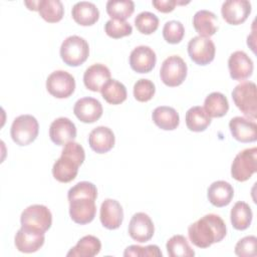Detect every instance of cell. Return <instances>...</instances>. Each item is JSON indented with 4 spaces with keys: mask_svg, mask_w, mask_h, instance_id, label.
<instances>
[{
    "mask_svg": "<svg viewBox=\"0 0 257 257\" xmlns=\"http://www.w3.org/2000/svg\"><path fill=\"white\" fill-rule=\"evenodd\" d=\"M223 19L231 25H239L246 21L251 13V3L247 0H227L222 4Z\"/></svg>",
    "mask_w": 257,
    "mask_h": 257,
    "instance_id": "14",
    "label": "cell"
},
{
    "mask_svg": "<svg viewBox=\"0 0 257 257\" xmlns=\"http://www.w3.org/2000/svg\"><path fill=\"white\" fill-rule=\"evenodd\" d=\"M85 159L83 148L75 143L70 142L64 145L61 156L57 159L52 167L54 179L60 183H69L75 179L78 168Z\"/></svg>",
    "mask_w": 257,
    "mask_h": 257,
    "instance_id": "3",
    "label": "cell"
},
{
    "mask_svg": "<svg viewBox=\"0 0 257 257\" xmlns=\"http://www.w3.org/2000/svg\"><path fill=\"white\" fill-rule=\"evenodd\" d=\"M97 189L90 182H79L68 190L69 215L71 220L79 225L90 223L96 213L95 200Z\"/></svg>",
    "mask_w": 257,
    "mask_h": 257,
    "instance_id": "1",
    "label": "cell"
},
{
    "mask_svg": "<svg viewBox=\"0 0 257 257\" xmlns=\"http://www.w3.org/2000/svg\"><path fill=\"white\" fill-rule=\"evenodd\" d=\"M37 11L45 21L56 23L62 19L64 7L59 0H39Z\"/></svg>",
    "mask_w": 257,
    "mask_h": 257,
    "instance_id": "31",
    "label": "cell"
},
{
    "mask_svg": "<svg viewBox=\"0 0 257 257\" xmlns=\"http://www.w3.org/2000/svg\"><path fill=\"white\" fill-rule=\"evenodd\" d=\"M228 68L234 80H244L252 75L254 65L252 59L244 51L237 50L230 55Z\"/></svg>",
    "mask_w": 257,
    "mask_h": 257,
    "instance_id": "17",
    "label": "cell"
},
{
    "mask_svg": "<svg viewBox=\"0 0 257 257\" xmlns=\"http://www.w3.org/2000/svg\"><path fill=\"white\" fill-rule=\"evenodd\" d=\"M157 56L155 51L147 45H140L130 54V65L138 73H148L155 67Z\"/></svg>",
    "mask_w": 257,
    "mask_h": 257,
    "instance_id": "15",
    "label": "cell"
},
{
    "mask_svg": "<svg viewBox=\"0 0 257 257\" xmlns=\"http://www.w3.org/2000/svg\"><path fill=\"white\" fill-rule=\"evenodd\" d=\"M215 44L208 37L195 36L188 43L190 58L198 65H207L214 60Z\"/></svg>",
    "mask_w": 257,
    "mask_h": 257,
    "instance_id": "11",
    "label": "cell"
},
{
    "mask_svg": "<svg viewBox=\"0 0 257 257\" xmlns=\"http://www.w3.org/2000/svg\"><path fill=\"white\" fill-rule=\"evenodd\" d=\"M105 8L111 19L125 20L134 13L135 3L132 0H108Z\"/></svg>",
    "mask_w": 257,
    "mask_h": 257,
    "instance_id": "33",
    "label": "cell"
},
{
    "mask_svg": "<svg viewBox=\"0 0 257 257\" xmlns=\"http://www.w3.org/2000/svg\"><path fill=\"white\" fill-rule=\"evenodd\" d=\"M153 6L163 13H169L173 11L178 4L176 0H153Z\"/></svg>",
    "mask_w": 257,
    "mask_h": 257,
    "instance_id": "41",
    "label": "cell"
},
{
    "mask_svg": "<svg viewBox=\"0 0 257 257\" xmlns=\"http://www.w3.org/2000/svg\"><path fill=\"white\" fill-rule=\"evenodd\" d=\"M135 25L142 34H152L159 27V18L156 14L144 11L139 13L135 18Z\"/></svg>",
    "mask_w": 257,
    "mask_h": 257,
    "instance_id": "35",
    "label": "cell"
},
{
    "mask_svg": "<svg viewBox=\"0 0 257 257\" xmlns=\"http://www.w3.org/2000/svg\"><path fill=\"white\" fill-rule=\"evenodd\" d=\"M166 248L170 257H192L195 255L194 250L183 235H174L171 237L166 244Z\"/></svg>",
    "mask_w": 257,
    "mask_h": 257,
    "instance_id": "34",
    "label": "cell"
},
{
    "mask_svg": "<svg viewBox=\"0 0 257 257\" xmlns=\"http://www.w3.org/2000/svg\"><path fill=\"white\" fill-rule=\"evenodd\" d=\"M232 98L236 106L252 120L257 117L256 84L252 81H243L235 86Z\"/></svg>",
    "mask_w": 257,
    "mask_h": 257,
    "instance_id": "5",
    "label": "cell"
},
{
    "mask_svg": "<svg viewBox=\"0 0 257 257\" xmlns=\"http://www.w3.org/2000/svg\"><path fill=\"white\" fill-rule=\"evenodd\" d=\"M20 223L21 226L46 232L51 227L52 214L46 206L34 204L24 209L21 213Z\"/></svg>",
    "mask_w": 257,
    "mask_h": 257,
    "instance_id": "9",
    "label": "cell"
},
{
    "mask_svg": "<svg viewBox=\"0 0 257 257\" xmlns=\"http://www.w3.org/2000/svg\"><path fill=\"white\" fill-rule=\"evenodd\" d=\"M226 233L225 222L216 214H207L188 228L190 241L199 248H208L214 243L221 242Z\"/></svg>",
    "mask_w": 257,
    "mask_h": 257,
    "instance_id": "2",
    "label": "cell"
},
{
    "mask_svg": "<svg viewBox=\"0 0 257 257\" xmlns=\"http://www.w3.org/2000/svg\"><path fill=\"white\" fill-rule=\"evenodd\" d=\"M38 121L31 114L17 116L14 118L10 128L11 138L18 146H27L34 142L38 136Z\"/></svg>",
    "mask_w": 257,
    "mask_h": 257,
    "instance_id": "6",
    "label": "cell"
},
{
    "mask_svg": "<svg viewBox=\"0 0 257 257\" xmlns=\"http://www.w3.org/2000/svg\"><path fill=\"white\" fill-rule=\"evenodd\" d=\"M44 233L38 229L21 226L14 238L16 249L22 253L38 251L44 244Z\"/></svg>",
    "mask_w": 257,
    "mask_h": 257,
    "instance_id": "12",
    "label": "cell"
},
{
    "mask_svg": "<svg viewBox=\"0 0 257 257\" xmlns=\"http://www.w3.org/2000/svg\"><path fill=\"white\" fill-rule=\"evenodd\" d=\"M110 79V71L101 63L90 65L83 74V83L91 91H100L102 86Z\"/></svg>",
    "mask_w": 257,
    "mask_h": 257,
    "instance_id": "22",
    "label": "cell"
},
{
    "mask_svg": "<svg viewBox=\"0 0 257 257\" xmlns=\"http://www.w3.org/2000/svg\"><path fill=\"white\" fill-rule=\"evenodd\" d=\"M101 243L98 238L92 235H86L78 240L76 245L68 252V257H93L100 252Z\"/></svg>",
    "mask_w": 257,
    "mask_h": 257,
    "instance_id": "27",
    "label": "cell"
},
{
    "mask_svg": "<svg viewBox=\"0 0 257 257\" xmlns=\"http://www.w3.org/2000/svg\"><path fill=\"white\" fill-rule=\"evenodd\" d=\"M204 109L210 117H222L229 110L228 99L221 92H212L205 98Z\"/></svg>",
    "mask_w": 257,
    "mask_h": 257,
    "instance_id": "28",
    "label": "cell"
},
{
    "mask_svg": "<svg viewBox=\"0 0 257 257\" xmlns=\"http://www.w3.org/2000/svg\"><path fill=\"white\" fill-rule=\"evenodd\" d=\"M152 118L155 124L164 131H173L180 123V116L177 110L167 105L156 107L152 113Z\"/></svg>",
    "mask_w": 257,
    "mask_h": 257,
    "instance_id": "26",
    "label": "cell"
},
{
    "mask_svg": "<svg viewBox=\"0 0 257 257\" xmlns=\"http://www.w3.org/2000/svg\"><path fill=\"white\" fill-rule=\"evenodd\" d=\"M217 16L209 10H199L193 16V25L199 36L210 37L218 30Z\"/></svg>",
    "mask_w": 257,
    "mask_h": 257,
    "instance_id": "25",
    "label": "cell"
},
{
    "mask_svg": "<svg viewBox=\"0 0 257 257\" xmlns=\"http://www.w3.org/2000/svg\"><path fill=\"white\" fill-rule=\"evenodd\" d=\"M89 55L87 41L77 35H71L64 39L60 46V57L69 66H78L86 61Z\"/></svg>",
    "mask_w": 257,
    "mask_h": 257,
    "instance_id": "4",
    "label": "cell"
},
{
    "mask_svg": "<svg viewBox=\"0 0 257 257\" xmlns=\"http://www.w3.org/2000/svg\"><path fill=\"white\" fill-rule=\"evenodd\" d=\"M75 116L82 122L91 123L102 115V105L96 98L82 97L78 99L73 107Z\"/></svg>",
    "mask_w": 257,
    "mask_h": 257,
    "instance_id": "19",
    "label": "cell"
},
{
    "mask_svg": "<svg viewBox=\"0 0 257 257\" xmlns=\"http://www.w3.org/2000/svg\"><path fill=\"white\" fill-rule=\"evenodd\" d=\"M257 238L253 235L240 239L235 246V254L240 257H255Z\"/></svg>",
    "mask_w": 257,
    "mask_h": 257,
    "instance_id": "39",
    "label": "cell"
},
{
    "mask_svg": "<svg viewBox=\"0 0 257 257\" xmlns=\"http://www.w3.org/2000/svg\"><path fill=\"white\" fill-rule=\"evenodd\" d=\"M156 92V86L150 79L141 78L134 85V96L138 101L146 102L153 98Z\"/></svg>",
    "mask_w": 257,
    "mask_h": 257,
    "instance_id": "38",
    "label": "cell"
},
{
    "mask_svg": "<svg viewBox=\"0 0 257 257\" xmlns=\"http://www.w3.org/2000/svg\"><path fill=\"white\" fill-rule=\"evenodd\" d=\"M188 67L179 55H171L166 58L160 69L161 80L170 87H175L184 82L187 77Z\"/></svg>",
    "mask_w": 257,
    "mask_h": 257,
    "instance_id": "8",
    "label": "cell"
},
{
    "mask_svg": "<svg viewBox=\"0 0 257 257\" xmlns=\"http://www.w3.org/2000/svg\"><path fill=\"white\" fill-rule=\"evenodd\" d=\"M46 89L56 98L69 97L75 89L74 77L65 70H55L46 79Z\"/></svg>",
    "mask_w": 257,
    "mask_h": 257,
    "instance_id": "10",
    "label": "cell"
},
{
    "mask_svg": "<svg viewBox=\"0 0 257 257\" xmlns=\"http://www.w3.org/2000/svg\"><path fill=\"white\" fill-rule=\"evenodd\" d=\"M186 125L192 132H203L211 123V117L207 114L204 107L196 105L189 108L186 112Z\"/></svg>",
    "mask_w": 257,
    "mask_h": 257,
    "instance_id": "30",
    "label": "cell"
},
{
    "mask_svg": "<svg viewBox=\"0 0 257 257\" xmlns=\"http://www.w3.org/2000/svg\"><path fill=\"white\" fill-rule=\"evenodd\" d=\"M257 171V148H249L236 155L231 166V175L238 182L249 180Z\"/></svg>",
    "mask_w": 257,
    "mask_h": 257,
    "instance_id": "7",
    "label": "cell"
},
{
    "mask_svg": "<svg viewBox=\"0 0 257 257\" xmlns=\"http://www.w3.org/2000/svg\"><path fill=\"white\" fill-rule=\"evenodd\" d=\"M99 219L103 227L108 230L117 229L123 220L121 205L113 199H105L100 206Z\"/></svg>",
    "mask_w": 257,
    "mask_h": 257,
    "instance_id": "20",
    "label": "cell"
},
{
    "mask_svg": "<svg viewBox=\"0 0 257 257\" xmlns=\"http://www.w3.org/2000/svg\"><path fill=\"white\" fill-rule=\"evenodd\" d=\"M104 31L109 37L118 39L123 36L131 35L133 32V27L125 20L109 19L104 25Z\"/></svg>",
    "mask_w": 257,
    "mask_h": 257,
    "instance_id": "36",
    "label": "cell"
},
{
    "mask_svg": "<svg viewBox=\"0 0 257 257\" xmlns=\"http://www.w3.org/2000/svg\"><path fill=\"white\" fill-rule=\"evenodd\" d=\"M103 99L110 104H119L126 99V88L125 86L115 80L109 79L100 89Z\"/></svg>",
    "mask_w": 257,
    "mask_h": 257,
    "instance_id": "32",
    "label": "cell"
},
{
    "mask_svg": "<svg viewBox=\"0 0 257 257\" xmlns=\"http://www.w3.org/2000/svg\"><path fill=\"white\" fill-rule=\"evenodd\" d=\"M71 15L77 24L81 26H90L98 20L99 11L93 3L80 1L73 5Z\"/></svg>",
    "mask_w": 257,
    "mask_h": 257,
    "instance_id": "24",
    "label": "cell"
},
{
    "mask_svg": "<svg viewBox=\"0 0 257 257\" xmlns=\"http://www.w3.org/2000/svg\"><path fill=\"white\" fill-rule=\"evenodd\" d=\"M24 4L28 7L29 10H33V11H37L38 10V4L39 1H25Z\"/></svg>",
    "mask_w": 257,
    "mask_h": 257,
    "instance_id": "42",
    "label": "cell"
},
{
    "mask_svg": "<svg viewBox=\"0 0 257 257\" xmlns=\"http://www.w3.org/2000/svg\"><path fill=\"white\" fill-rule=\"evenodd\" d=\"M49 137L55 145L64 146L76 138V126L69 118L58 117L50 124Z\"/></svg>",
    "mask_w": 257,
    "mask_h": 257,
    "instance_id": "16",
    "label": "cell"
},
{
    "mask_svg": "<svg viewBox=\"0 0 257 257\" xmlns=\"http://www.w3.org/2000/svg\"><path fill=\"white\" fill-rule=\"evenodd\" d=\"M185 35V28L182 22L171 20L165 23L163 27V37L170 44H177L182 41Z\"/></svg>",
    "mask_w": 257,
    "mask_h": 257,
    "instance_id": "37",
    "label": "cell"
},
{
    "mask_svg": "<svg viewBox=\"0 0 257 257\" xmlns=\"http://www.w3.org/2000/svg\"><path fill=\"white\" fill-rule=\"evenodd\" d=\"M210 203L218 208L230 204L234 197V189L228 182L216 181L210 185L207 193Z\"/></svg>",
    "mask_w": 257,
    "mask_h": 257,
    "instance_id": "23",
    "label": "cell"
},
{
    "mask_svg": "<svg viewBox=\"0 0 257 257\" xmlns=\"http://www.w3.org/2000/svg\"><path fill=\"white\" fill-rule=\"evenodd\" d=\"M229 128L233 138L238 142L253 143L257 140V124L252 119L235 116L230 119Z\"/></svg>",
    "mask_w": 257,
    "mask_h": 257,
    "instance_id": "18",
    "label": "cell"
},
{
    "mask_svg": "<svg viewBox=\"0 0 257 257\" xmlns=\"http://www.w3.org/2000/svg\"><path fill=\"white\" fill-rule=\"evenodd\" d=\"M252 210L250 206L245 202L239 201L235 203V205L231 209L230 219L232 226L236 230H246L252 222Z\"/></svg>",
    "mask_w": 257,
    "mask_h": 257,
    "instance_id": "29",
    "label": "cell"
},
{
    "mask_svg": "<svg viewBox=\"0 0 257 257\" xmlns=\"http://www.w3.org/2000/svg\"><path fill=\"white\" fill-rule=\"evenodd\" d=\"M155 233V227L152 219L146 213H136L128 224V234L137 242L145 243L152 239Z\"/></svg>",
    "mask_w": 257,
    "mask_h": 257,
    "instance_id": "13",
    "label": "cell"
},
{
    "mask_svg": "<svg viewBox=\"0 0 257 257\" xmlns=\"http://www.w3.org/2000/svg\"><path fill=\"white\" fill-rule=\"evenodd\" d=\"M124 257L140 256V257H162V251L157 245H148L146 247L139 245H131L123 252Z\"/></svg>",
    "mask_w": 257,
    "mask_h": 257,
    "instance_id": "40",
    "label": "cell"
},
{
    "mask_svg": "<svg viewBox=\"0 0 257 257\" xmlns=\"http://www.w3.org/2000/svg\"><path fill=\"white\" fill-rule=\"evenodd\" d=\"M115 138L113 132L103 125L94 127L88 136V144L92 151L97 154H104L114 146Z\"/></svg>",
    "mask_w": 257,
    "mask_h": 257,
    "instance_id": "21",
    "label": "cell"
}]
</instances>
